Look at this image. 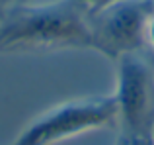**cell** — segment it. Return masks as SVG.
Segmentation results:
<instances>
[{
	"label": "cell",
	"mask_w": 154,
	"mask_h": 145,
	"mask_svg": "<svg viewBox=\"0 0 154 145\" xmlns=\"http://www.w3.org/2000/svg\"><path fill=\"white\" fill-rule=\"evenodd\" d=\"M78 34L76 22L63 10H22L0 26V51L64 43Z\"/></svg>",
	"instance_id": "1"
},
{
	"label": "cell",
	"mask_w": 154,
	"mask_h": 145,
	"mask_svg": "<svg viewBox=\"0 0 154 145\" xmlns=\"http://www.w3.org/2000/svg\"><path fill=\"white\" fill-rule=\"evenodd\" d=\"M107 112L98 106H66L47 114L27 127L12 145H51L59 139L100 124Z\"/></svg>",
	"instance_id": "2"
},
{
	"label": "cell",
	"mask_w": 154,
	"mask_h": 145,
	"mask_svg": "<svg viewBox=\"0 0 154 145\" xmlns=\"http://www.w3.org/2000/svg\"><path fill=\"white\" fill-rule=\"evenodd\" d=\"M144 88L139 75H127L125 76V96H123V108L125 114L131 122H137V116L140 114L144 106Z\"/></svg>",
	"instance_id": "3"
},
{
	"label": "cell",
	"mask_w": 154,
	"mask_h": 145,
	"mask_svg": "<svg viewBox=\"0 0 154 145\" xmlns=\"http://www.w3.org/2000/svg\"><path fill=\"white\" fill-rule=\"evenodd\" d=\"M139 22H140V14L139 10H133V8H123L121 12H117L115 16L109 22V31L113 34L115 39H127L129 35H133L139 30Z\"/></svg>",
	"instance_id": "4"
},
{
	"label": "cell",
	"mask_w": 154,
	"mask_h": 145,
	"mask_svg": "<svg viewBox=\"0 0 154 145\" xmlns=\"http://www.w3.org/2000/svg\"><path fill=\"white\" fill-rule=\"evenodd\" d=\"M135 145H140V143H135Z\"/></svg>",
	"instance_id": "5"
}]
</instances>
